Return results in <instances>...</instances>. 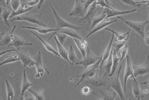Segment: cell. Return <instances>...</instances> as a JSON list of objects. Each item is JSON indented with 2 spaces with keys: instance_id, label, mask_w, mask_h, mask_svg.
<instances>
[{
  "instance_id": "obj_13",
  "label": "cell",
  "mask_w": 149,
  "mask_h": 100,
  "mask_svg": "<svg viewBox=\"0 0 149 100\" xmlns=\"http://www.w3.org/2000/svg\"><path fill=\"white\" fill-rule=\"evenodd\" d=\"M33 43L27 41L15 34L13 40L8 45V46L15 47L17 49V50L19 51L22 47L33 46Z\"/></svg>"
},
{
  "instance_id": "obj_39",
  "label": "cell",
  "mask_w": 149,
  "mask_h": 100,
  "mask_svg": "<svg viewBox=\"0 0 149 100\" xmlns=\"http://www.w3.org/2000/svg\"><path fill=\"white\" fill-rule=\"evenodd\" d=\"M92 88L88 85H85L81 87V93L83 95H84L85 97L89 95L92 92Z\"/></svg>"
},
{
  "instance_id": "obj_7",
  "label": "cell",
  "mask_w": 149,
  "mask_h": 100,
  "mask_svg": "<svg viewBox=\"0 0 149 100\" xmlns=\"http://www.w3.org/2000/svg\"><path fill=\"white\" fill-rule=\"evenodd\" d=\"M100 9V7L97 4L96 1L93 3L88 8V11L85 16L78 20V24L88 23L91 25L92 21L95 17L96 13Z\"/></svg>"
},
{
  "instance_id": "obj_28",
  "label": "cell",
  "mask_w": 149,
  "mask_h": 100,
  "mask_svg": "<svg viewBox=\"0 0 149 100\" xmlns=\"http://www.w3.org/2000/svg\"><path fill=\"white\" fill-rule=\"evenodd\" d=\"M19 60H20V58L19 54L17 53V50L16 52H15L14 54L6 57L4 60L1 62L0 66H2L3 64L14 63V62H17Z\"/></svg>"
},
{
  "instance_id": "obj_11",
  "label": "cell",
  "mask_w": 149,
  "mask_h": 100,
  "mask_svg": "<svg viewBox=\"0 0 149 100\" xmlns=\"http://www.w3.org/2000/svg\"><path fill=\"white\" fill-rule=\"evenodd\" d=\"M134 76L136 78L149 73V55L143 64L140 66H133Z\"/></svg>"
},
{
  "instance_id": "obj_43",
  "label": "cell",
  "mask_w": 149,
  "mask_h": 100,
  "mask_svg": "<svg viewBox=\"0 0 149 100\" xmlns=\"http://www.w3.org/2000/svg\"><path fill=\"white\" fill-rule=\"evenodd\" d=\"M90 83L95 86H101L103 85V82H102V80H100V78L98 79H95L92 80Z\"/></svg>"
},
{
  "instance_id": "obj_2",
  "label": "cell",
  "mask_w": 149,
  "mask_h": 100,
  "mask_svg": "<svg viewBox=\"0 0 149 100\" xmlns=\"http://www.w3.org/2000/svg\"><path fill=\"white\" fill-rule=\"evenodd\" d=\"M15 21H25L40 27H47L42 20V13L38 15H22L13 17L10 20V22H13Z\"/></svg>"
},
{
  "instance_id": "obj_14",
  "label": "cell",
  "mask_w": 149,
  "mask_h": 100,
  "mask_svg": "<svg viewBox=\"0 0 149 100\" xmlns=\"http://www.w3.org/2000/svg\"><path fill=\"white\" fill-rule=\"evenodd\" d=\"M115 37V35L112 34V36L111 38V39L110 40L107 47L106 48L105 50L103 52V53L102 55V61L101 62V64L100 65V73H99V77L100 78L102 74V67L104 63V62L107 60L110 55V54L112 50V44H113V41Z\"/></svg>"
},
{
  "instance_id": "obj_37",
  "label": "cell",
  "mask_w": 149,
  "mask_h": 100,
  "mask_svg": "<svg viewBox=\"0 0 149 100\" xmlns=\"http://www.w3.org/2000/svg\"><path fill=\"white\" fill-rule=\"evenodd\" d=\"M28 91L34 96L35 100H45V97L43 95V94L41 92H38L34 91L31 89H29Z\"/></svg>"
},
{
  "instance_id": "obj_44",
  "label": "cell",
  "mask_w": 149,
  "mask_h": 100,
  "mask_svg": "<svg viewBox=\"0 0 149 100\" xmlns=\"http://www.w3.org/2000/svg\"><path fill=\"white\" fill-rule=\"evenodd\" d=\"M40 0H30L28 1L26 3L29 6L34 7L36 5H38Z\"/></svg>"
},
{
  "instance_id": "obj_36",
  "label": "cell",
  "mask_w": 149,
  "mask_h": 100,
  "mask_svg": "<svg viewBox=\"0 0 149 100\" xmlns=\"http://www.w3.org/2000/svg\"><path fill=\"white\" fill-rule=\"evenodd\" d=\"M106 14L105 13H102V15L95 17L93 20L92 21V24H91V28H93L95 27L98 23L101 22L103 20H104L106 17Z\"/></svg>"
},
{
  "instance_id": "obj_17",
  "label": "cell",
  "mask_w": 149,
  "mask_h": 100,
  "mask_svg": "<svg viewBox=\"0 0 149 100\" xmlns=\"http://www.w3.org/2000/svg\"><path fill=\"white\" fill-rule=\"evenodd\" d=\"M131 82L132 84V94L135 98L138 100H142L145 97V94L142 93L139 83L136 78H131Z\"/></svg>"
},
{
  "instance_id": "obj_41",
  "label": "cell",
  "mask_w": 149,
  "mask_h": 100,
  "mask_svg": "<svg viewBox=\"0 0 149 100\" xmlns=\"http://www.w3.org/2000/svg\"><path fill=\"white\" fill-rule=\"evenodd\" d=\"M96 3H97V4L98 6H100L101 7H102V8L108 7V8H111V9H112V8H113V7L109 6V5L107 4V3L106 2V1H105L104 0H97V1H96Z\"/></svg>"
},
{
  "instance_id": "obj_20",
  "label": "cell",
  "mask_w": 149,
  "mask_h": 100,
  "mask_svg": "<svg viewBox=\"0 0 149 100\" xmlns=\"http://www.w3.org/2000/svg\"><path fill=\"white\" fill-rule=\"evenodd\" d=\"M21 29H30L33 31H35L36 32H38L39 33L42 34V35H46L48 33L55 32L57 31H59L61 30V29H49L47 28V27H25V26H21L20 27Z\"/></svg>"
},
{
  "instance_id": "obj_50",
  "label": "cell",
  "mask_w": 149,
  "mask_h": 100,
  "mask_svg": "<svg viewBox=\"0 0 149 100\" xmlns=\"http://www.w3.org/2000/svg\"><path fill=\"white\" fill-rule=\"evenodd\" d=\"M105 1H106V2L107 3V4L110 7H112V3H111V1L110 0H104Z\"/></svg>"
},
{
  "instance_id": "obj_23",
  "label": "cell",
  "mask_w": 149,
  "mask_h": 100,
  "mask_svg": "<svg viewBox=\"0 0 149 100\" xmlns=\"http://www.w3.org/2000/svg\"><path fill=\"white\" fill-rule=\"evenodd\" d=\"M34 7L29 6L26 2L24 3L21 5L19 7V8L17 10L13 11V13L11 14L9 19L13 18V17H15L17 16L22 15L27 13L28 11H29L30 10H31Z\"/></svg>"
},
{
  "instance_id": "obj_3",
  "label": "cell",
  "mask_w": 149,
  "mask_h": 100,
  "mask_svg": "<svg viewBox=\"0 0 149 100\" xmlns=\"http://www.w3.org/2000/svg\"><path fill=\"white\" fill-rule=\"evenodd\" d=\"M101 61H102V56L101 59L98 60L95 64L88 67L87 69H85V71L82 73L78 75L77 77H81V80L77 83V85H75V87L79 86L80 84L83 80L87 78L95 77L98 72H99L100 73V65L101 64Z\"/></svg>"
},
{
  "instance_id": "obj_25",
  "label": "cell",
  "mask_w": 149,
  "mask_h": 100,
  "mask_svg": "<svg viewBox=\"0 0 149 100\" xmlns=\"http://www.w3.org/2000/svg\"><path fill=\"white\" fill-rule=\"evenodd\" d=\"M30 33H31L34 36L37 38L40 41L41 43L43 44V45L44 46V47L45 48V49L47 50L49 52H50L51 53L53 54H54V55H56V56L61 57V55H60V54H59V53L58 52H56L54 48L53 47V46H52L50 44H49L47 41H45L44 39H42L40 36H39L37 34L34 33L33 31L31 30V31H30Z\"/></svg>"
},
{
  "instance_id": "obj_33",
  "label": "cell",
  "mask_w": 149,
  "mask_h": 100,
  "mask_svg": "<svg viewBox=\"0 0 149 100\" xmlns=\"http://www.w3.org/2000/svg\"><path fill=\"white\" fill-rule=\"evenodd\" d=\"M128 39H129L122 40V41H116L115 43L112 44L113 48L115 49L117 53H118L120 52V50L125 45V44L127 43V41Z\"/></svg>"
},
{
  "instance_id": "obj_46",
  "label": "cell",
  "mask_w": 149,
  "mask_h": 100,
  "mask_svg": "<svg viewBox=\"0 0 149 100\" xmlns=\"http://www.w3.org/2000/svg\"><path fill=\"white\" fill-rule=\"evenodd\" d=\"M16 51H17V49H11V50H7V51L2 52L1 53V56L2 57L3 54L6 53H9V52H16Z\"/></svg>"
},
{
  "instance_id": "obj_15",
  "label": "cell",
  "mask_w": 149,
  "mask_h": 100,
  "mask_svg": "<svg viewBox=\"0 0 149 100\" xmlns=\"http://www.w3.org/2000/svg\"><path fill=\"white\" fill-rule=\"evenodd\" d=\"M17 53L20 57L23 67L31 68L35 66L36 63L34 58H31L28 54L19 51H17Z\"/></svg>"
},
{
  "instance_id": "obj_49",
  "label": "cell",
  "mask_w": 149,
  "mask_h": 100,
  "mask_svg": "<svg viewBox=\"0 0 149 100\" xmlns=\"http://www.w3.org/2000/svg\"><path fill=\"white\" fill-rule=\"evenodd\" d=\"M141 85H147L149 86V80L146 81V82H141L140 83Z\"/></svg>"
},
{
  "instance_id": "obj_47",
  "label": "cell",
  "mask_w": 149,
  "mask_h": 100,
  "mask_svg": "<svg viewBox=\"0 0 149 100\" xmlns=\"http://www.w3.org/2000/svg\"><path fill=\"white\" fill-rule=\"evenodd\" d=\"M44 1L45 0H40V2H39V3H38V7H37V10H40V8H41V7L42 6V3H43V2H44Z\"/></svg>"
},
{
  "instance_id": "obj_26",
  "label": "cell",
  "mask_w": 149,
  "mask_h": 100,
  "mask_svg": "<svg viewBox=\"0 0 149 100\" xmlns=\"http://www.w3.org/2000/svg\"><path fill=\"white\" fill-rule=\"evenodd\" d=\"M120 57L118 56L117 53L115 49L113 48V64L112 67V70L111 73L109 74V77H112L115 73L118 67L119 64L120 63Z\"/></svg>"
},
{
  "instance_id": "obj_27",
  "label": "cell",
  "mask_w": 149,
  "mask_h": 100,
  "mask_svg": "<svg viewBox=\"0 0 149 100\" xmlns=\"http://www.w3.org/2000/svg\"><path fill=\"white\" fill-rule=\"evenodd\" d=\"M55 33H61L65 34L67 35H68V36H70L72 38H77V39H81V36L79 35V34L77 32V31H75L72 29L63 28V29H61V30L55 31Z\"/></svg>"
},
{
  "instance_id": "obj_1",
  "label": "cell",
  "mask_w": 149,
  "mask_h": 100,
  "mask_svg": "<svg viewBox=\"0 0 149 100\" xmlns=\"http://www.w3.org/2000/svg\"><path fill=\"white\" fill-rule=\"evenodd\" d=\"M117 18L121 20L125 24H126L130 28H131L132 30H134L136 33L140 35L142 38L145 37V29L147 25L149 24V21H131L128 20H126L122 17L118 16Z\"/></svg>"
},
{
  "instance_id": "obj_8",
  "label": "cell",
  "mask_w": 149,
  "mask_h": 100,
  "mask_svg": "<svg viewBox=\"0 0 149 100\" xmlns=\"http://www.w3.org/2000/svg\"><path fill=\"white\" fill-rule=\"evenodd\" d=\"M33 58L36 63L35 67L36 73L35 74V78H39L41 77H42L45 72H46L47 74H49V71H48L47 68L45 67L42 63V55L40 51H39Z\"/></svg>"
},
{
  "instance_id": "obj_21",
  "label": "cell",
  "mask_w": 149,
  "mask_h": 100,
  "mask_svg": "<svg viewBox=\"0 0 149 100\" xmlns=\"http://www.w3.org/2000/svg\"><path fill=\"white\" fill-rule=\"evenodd\" d=\"M54 39L55 41L56 42V44L58 48V53L60 54L61 57L63 59H64V60H66L68 63L71 65V63L70 62V60L68 58V52L65 49V48L63 46L62 44H61L59 40L58 39L57 37L56 36H54Z\"/></svg>"
},
{
  "instance_id": "obj_24",
  "label": "cell",
  "mask_w": 149,
  "mask_h": 100,
  "mask_svg": "<svg viewBox=\"0 0 149 100\" xmlns=\"http://www.w3.org/2000/svg\"><path fill=\"white\" fill-rule=\"evenodd\" d=\"M13 11V8L11 6H9V5H5L1 8V19L4 21L5 23L7 25V27H10L9 23L8 22V19L10 17Z\"/></svg>"
},
{
  "instance_id": "obj_53",
  "label": "cell",
  "mask_w": 149,
  "mask_h": 100,
  "mask_svg": "<svg viewBox=\"0 0 149 100\" xmlns=\"http://www.w3.org/2000/svg\"><path fill=\"white\" fill-rule=\"evenodd\" d=\"M144 6H149V1L146 3V4L145 5H144Z\"/></svg>"
},
{
  "instance_id": "obj_16",
  "label": "cell",
  "mask_w": 149,
  "mask_h": 100,
  "mask_svg": "<svg viewBox=\"0 0 149 100\" xmlns=\"http://www.w3.org/2000/svg\"><path fill=\"white\" fill-rule=\"evenodd\" d=\"M16 28L15 25L13 29L7 34H1L0 38V46H8V45L12 42L14 37V31Z\"/></svg>"
},
{
  "instance_id": "obj_22",
  "label": "cell",
  "mask_w": 149,
  "mask_h": 100,
  "mask_svg": "<svg viewBox=\"0 0 149 100\" xmlns=\"http://www.w3.org/2000/svg\"><path fill=\"white\" fill-rule=\"evenodd\" d=\"M112 64H113V49H112V50L109 58L104 62L102 67V71H103V76H109L112 70Z\"/></svg>"
},
{
  "instance_id": "obj_4",
  "label": "cell",
  "mask_w": 149,
  "mask_h": 100,
  "mask_svg": "<svg viewBox=\"0 0 149 100\" xmlns=\"http://www.w3.org/2000/svg\"><path fill=\"white\" fill-rule=\"evenodd\" d=\"M49 6L50 7V8L53 13L54 16L55 17V20L56 21V27L57 29H63V28H70L74 30L77 31H80L83 29V27H80L76 26L74 24H72L70 22H68L63 18L58 15L56 10L54 9V7L52 5V3H49Z\"/></svg>"
},
{
  "instance_id": "obj_6",
  "label": "cell",
  "mask_w": 149,
  "mask_h": 100,
  "mask_svg": "<svg viewBox=\"0 0 149 100\" xmlns=\"http://www.w3.org/2000/svg\"><path fill=\"white\" fill-rule=\"evenodd\" d=\"M122 67V64L120 66L117 73L111 80V83H110V86H111V87L118 95V96L120 97L121 100H125V97L124 94L122 91L121 83L120 80V72L121 71Z\"/></svg>"
},
{
  "instance_id": "obj_51",
  "label": "cell",
  "mask_w": 149,
  "mask_h": 100,
  "mask_svg": "<svg viewBox=\"0 0 149 100\" xmlns=\"http://www.w3.org/2000/svg\"><path fill=\"white\" fill-rule=\"evenodd\" d=\"M149 90H148V88H145V89H144L143 91V94H147L149 93Z\"/></svg>"
},
{
  "instance_id": "obj_35",
  "label": "cell",
  "mask_w": 149,
  "mask_h": 100,
  "mask_svg": "<svg viewBox=\"0 0 149 100\" xmlns=\"http://www.w3.org/2000/svg\"><path fill=\"white\" fill-rule=\"evenodd\" d=\"M72 39L74 41V42L75 44V45H77V48H78V49L81 52L83 57L84 58L86 57V53L87 52H86V50L85 49H84L83 47H82L81 39H79L75 38H73Z\"/></svg>"
},
{
  "instance_id": "obj_48",
  "label": "cell",
  "mask_w": 149,
  "mask_h": 100,
  "mask_svg": "<svg viewBox=\"0 0 149 100\" xmlns=\"http://www.w3.org/2000/svg\"><path fill=\"white\" fill-rule=\"evenodd\" d=\"M0 3H1V6H4L6 5V2H5V0H0Z\"/></svg>"
},
{
  "instance_id": "obj_40",
  "label": "cell",
  "mask_w": 149,
  "mask_h": 100,
  "mask_svg": "<svg viewBox=\"0 0 149 100\" xmlns=\"http://www.w3.org/2000/svg\"><path fill=\"white\" fill-rule=\"evenodd\" d=\"M10 3L13 11H16L21 6L20 0H11Z\"/></svg>"
},
{
  "instance_id": "obj_10",
  "label": "cell",
  "mask_w": 149,
  "mask_h": 100,
  "mask_svg": "<svg viewBox=\"0 0 149 100\" xmlns=\"http://www.w3.org/2000/svg\"><path fill=\"white\" fill-rule=\"evenodd\" d=\"M86 10L84 8L83 1L75 0L74 6L73 10L69 13L70 16H78L83 17L86 14Z\"/></svg>"
},
{
  "instance_id": "obj_29",
  "label": "cell",
  "mask_w": 149,
  "mask_h": 100,
  "mask_svg": "<svg viewBox=\"0 0 149 100\" xmlns=\"http://www.w3.org/2000/svg\"><path fill=\"white\" fill-rule=\"evenodd\" d=\"M106 30L109 31L112 34H113L115 35L116 39H117V41H122V40H125L127 39H129V36H130V29H129L128 31L126 33L122 34L116 32L115 30H112L111 29H109V28H105Z\"/></svg>"
},
{
  "instance_id": "obj_42",
  "label": "cell",
  "mask_w": 149,
  "mask_h": 100,
  "mask_svg": "<svg viewBox=\"0 0 149 100\" xmlns=\"http://www.w3.org/2000/svg\"><path fill=\"white\" fill-rule=\"evenodd\" d=\"M97 0H85L84 1H83L86 10L87 11L89 8V7L93 3H94Z\"/></svg>"
},
{
  "instance_id": "obj_18",
  "label": "cell",
  "mask_w": 149,
  "mask_h": 100,
  "mask_svg": "<svg viewBox=\"0 0 149 100\" xmlns=\"http://www.w3.org/2000/svg\"><path fill=\"white\" fill-rule=\"evenodd\" d=\"M33 85H34L33 83L30 82L28 80L26 71L25 69H24L22 80V85H21V100H24V96L25 93L26 92V91H28L30 87H31Z\"/></svg>"
},
{
  "instance_id": "obj_45",
  "label": "cell",
  "mask_w": 149,
  "mask_h": 100,
  "mask_svg": "<svg viewBox=\"0 0 149 100\" xmlns=\"http://www.w3.org/2000/svg\"><path fill=\"white\" fill-rule=\"evenodd\" d=\"M143 38H144V41H145V44L149 46V32H147L145 33V37Z\"/></svg>"
},
{
  "instance_id": "obj_12",
  "label": "cell",
  "mask_w": 149,
  "mask_h": 100,
  "mask_svg": "<svg viewBox=\"0 0 149 100\" xmlns=\"http://www.w3.org/2000/svg\"><path fill=\"white\" fill-rule=\"evenodd\" d=\"M137 9H133L131 10H128V11H119L117 10H116L115 8H109L108 7H105L103 9V13L106 14V19H109L112 17L115 16H118L120 15H123L126 14H129V13H133L134 12L137 11Z\"/></svg>"
},
{
  "instance_id": "obj_52",
  "label": "cell",
  "mask_w": 149,
  "mask_h": 100,
  "mask_svg": "<svg viewBox=\"0 0 149 100\" xmlns=\"http://www.w3.org/2000/svg\"><path fill=\"white\" fill-rule=\"evenodd\" d=\"M5 2H6V5H9V4L10 3L11 0H5Z\"/></svg>"
},
{
  "instance_id": "obj_32",
  "label": "cell",
  "mask_w": 149,
  "mask_h": 100,
  "mask_svg": "<svg viewBox=\"0 0 149 100\" xmlns=\"http://www.w3.org/2000/svg\"><path fill=\"white\" fill-rule=\"evenodd\" d=\"M5 84L6 87L7 100H13L14 98V90L13 87L11 86L7 78H5Z\"/></svg>"
},
{
  "instance_id": "obj_19",
  "label": "cell",
  "mask_w": 149,
  "mask_h": 100,
  "mask_svg": "<svg viewBox=\"0 0 149 100\" xmlns=\"http://www.w3.org/2000/svg\"><path fill=\"white\" fill-rule=\"evenodd\" d=\"M109 19H106L105 18L104 20H103L102 21H101V22L98 23L95 27L94 29L92 31H91L88 34V35L86 36V38H89L91 36H92L93 34L95 33L100 30H101L103 29L104 28H106L107 26H109V25L112 24H113L116 22L117 21V20H113V21H109Z\"/></svg>"
},
{
  "instance_id": "obj_54",
  "label": "cell",
  "mask_w": 149,
  "mask_h": 100,
  "mask_svg": "<svg viewBox=\"0 0 149 100\" xmlns=\"http://www.w3.org/2000/svg\"><path fill=\"white\" fill-rule=\"evenodd\" d=\"M136 1H149V0H136Z\"/></svg>"
},
{
  "instance_id": "obj_9",
  "label": "cell",
  "mask_w": 149,
  "mask_h": 100,
  "mask_svg": "<svg viewBox=\"0 0 149 100\" xmlns=\"http://www.w3.org/2000/svg\"><path fill=\"white\" fill-rule=\"evenodd\" d=\"M126 67L125 69V73H124V77H123V82H124V92L126 91V84L127 81L129 78H136L134 76V72L133 66L131 63V58L129 55H127L126 57Z\"/></svg>"
},
{
  "instance_id": "obj_38",
  "label": "cell",
  "mask_w": 149,
  "mask_h": 100,
  "mask_svg": "<svg viewBox=\"0 0 149 100\" xmlns=\"http://www.w3.org/2000/svg\"><path fill=\"white\" fill-rule=\"evenodd\" d=\"M120 62L126 57L128 53V45L126 43L125 45L120 50Z\"/></svg>"
},
{
  "instance_id": "obj_31",
  "label": "cell",
  "mask_w": 149,
  "mask_h": 100,
  "mask_svg": "<svg viewBox=\"0 0 149 100\" xmlns=\"http://www.w3.org/2000/svg\"><path fill=\"white\" fill-rule=\"evenodd\" d=\"M68 52V58L71 63V66L75 64L78 60V58L75 53L74 49L72 44H70Z\"/></svg>"
},
{
  "instance_id": "obj_30",
  "label": "cell",
  "mask_w": 149,
  "mask_h": 100,
  "mask_svg": "<svg viewBox=\"0 0 149 100\" xmlns=\"http://www.w3.org/2000/svg\"><path fill=\"white\" fill-rule=\"evenodd\" d=\"M122 3L135 8H140L142 3H146L147 1H135V0H120Z\"/></svg>"
},
{
  "instance_id": "obj_34",
  "label": "cell",
  "mask_w": 149,
  "mask_h": 100,
  "mask_svg": "<svg viewBox=\"0 0 149 100\" xmlns=\"http://www.w3.org/2000/svg\"><path fill=\"white\" fill-rule=\"evenodd\" d=\"M117 93L114 91V92H103L102 95L100 97V99H98L99 100H114L115 99Z\"/></svg>"
},
{
  "instance_id": "obj_5",
  "label": "cell",
  "mask_w": 149,
  "mask_h": 100,
  "mask_svg": "<svg viewBox=\"0 0 149 100\" xmlns=\"http://www.w3.org/2000/svg\"><path fill=\"white\" fill-rule=\"evenodd\" d=\"M101 57H98L92 53L89 50V49L88 48V49L87 50L86 57L84 58H83V59L81 61L77 62L75 64L84 67V69H86L88 67L95 64L98 60L101 59Z\"/></svg>"
}]
</instances>
